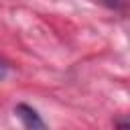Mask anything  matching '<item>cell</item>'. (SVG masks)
Segmentation results:
<instances>
[{
    "instance_id": "6da1fadb",
    "label": "cell",
    "mask_w": 130,
    "mask_h": 130,
    "mask_svg": "<svg viewBox=\"0 0 130 130\" xmlns=\"http://www.w3.org/2000/svg\"><path fill=\"white\" fill-rule=\"evenodd\" d=\"M14 114L20 120V124H22L24 130H49L47 124H45V120H43V116L32 106H28V104H18L14 108Z\"/></svg>"
},
{
    "instance_id": "7a4b0ae2",
    "label": "cell",
    "mask_w": 130,
    "mask_h": 130,
    "mask_svg": "<svg viewBox=\"0 0 130 130\" xmlns=\"http://www.w3.org/2000/svg\"><path fill=\"white\" fill-rule=\"evenodd\" d=\"M93 4H100V6H106V8H120L122 6V2L120 0H91Z\"/></svg>"
},
{
    "instance_id": "3957f363",
    "label": "cell",
    "mask_w": 130,
    "mask_h": 130,
    "mask_svg": "<svg viewBox=\"0 0 130 130\" xmlns=\"http://www.w3.org/2000/svg\"><path fill=\"white\" fill-rule=\"evenodd\" d=\"M6 75H8V65H6V63L0 59V81H2Z\"/></svg>"
},
{
    "instance_id": "277c9868",
    "label": "cell",
    "mask_w": 130,
    "mask_h": 130,
    "mask_svg": "<svg viewBox=\"0 0 130 130\" xmlns=\"http://www.w3.org/2000/svg\"><path fill=\"white\" fill-rule=\"evenodd\" d=\"M118 130H128V122H126V118H122V120L118 122Z\"/></svg>"
}]
</instances>
